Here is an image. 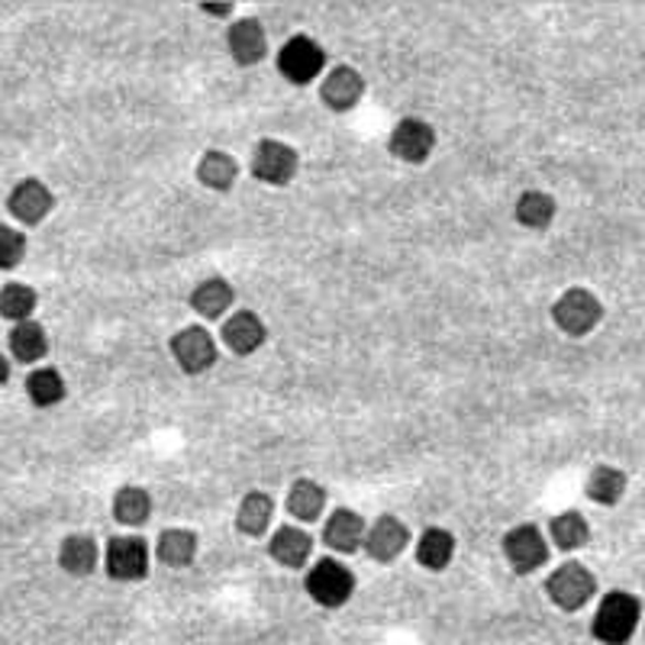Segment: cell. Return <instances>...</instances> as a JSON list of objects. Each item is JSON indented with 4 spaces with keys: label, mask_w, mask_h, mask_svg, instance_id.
Masks as SVG:
<instances>
[{
    "label": "cell",
    "mask_w": 645,
    "mask_h": 645,
    "mask_svg": "<svg viewBox=\"0 0 645 645\" xmlns=\"http://www.w3.org/2000/svg\"><path fill=\"white\" fill-rule=\"evenodd\" d=\"M643 620V600L630 591H610L600 600L591 633L600 645H626Z\"/></svg>",
    "instance_id": "cell-1"
},
{
    "label": "cell",
    "mask_w": 645,
    "mask_h": 645,
    "mask_svg": "<svg viewBox=\"0 0 645 645\" xmlns=\"http://www.w3.org/2000/svg\"><path fill=\"white\" fill-rule=\"evenodd\" d=\"M303 588H307V594H310L313 603H320L326 610H336V607H346L352 594H355V575L336 558H320L307 571Z\"/></svg>",
    "instance_id": "cell-2"
},
{
    "label": "cell",
    "mask_w": 645,
    "mask_h": 645,
    "mask_svg": "<svg viewBox=\"0 0 645 645\" xmlns=\"http://www.w3.org/2000/svg\"><path fill=\"white\" fill-rule=\"evenodd\" d=\"M546 594L558 610L575 613V610H581L597 594L594 571L588 565H581V561H565V565H558L548 575Z\"/></svg>",
    "instance_id": "cell-3"
},
{
    "label": "cell",
    "mask_w": 645,
    "mask_h": 645,
    "mask_svg": "<svg viewBox=\"0 0 645 645\" xmlns=\"http://www.w3.org/2000/svg\"><path fill=\"white\" fill-rule=\"evenodd\" d=\"M300 158L294 146L281 143V140H262L255 152H252V162H248V171L255 181L262 185H271V188H285L294 181L298 175Z\"/></svg>",
    "instance_id": "cell-4"
},
{
    "label": "cell",
    "mask_w": 645,
    "mask_h": 645,
    "mask_svg": "<svg viewBox=\"0 0 645 645\" xmlns=\"http://www.w3.org/2000/svg\"><path fill=\"white\" fill-rule=\"evenodd\" d=\"M603 316V303L588 288H571L552 303V320L568 336H588Z\"/></svg>",
    "instance_id": "cell-5"
},
{
    "label": "cell",
    "mask_w": 645,
    "mask_h": 645,
    "mask_svg": "<svg viewBox=\"0 0 645 645\" xmlns=\"http://www.w3.org/2000/svg\"><path fill=\"white\" fill-rule=\"evenodd\" d=\"M103 568L113 581H143L149 575V543L143 536H113L103 552Z\"/></svg>",
    "instance_id": "cell-6"
},
{
    "label": "cell",
    "mask_w": 645,
    "mask_h": 645,
    "mask_svg": "<svg viewBox=\"0 0 645 645\" xmlns=\"http://www.w3.org/2000/svg\"><path fill=\"white\" fill-rule=\"evenodd\" d=\"M326 65V52L316 40L310 36H291L281 49H278V71L285 75V81L291 85H310L320 78Z\"/></svg>",
    "instance_id": "cell-7"
},
{
    "label": "cell",
    "mask_w": 645,
    "mask_h": 645,
    "mask_svg": "<svg viewBox=\"0 0 645 645\" xmlns=\"http://www.w3.org/2000/svg\"><path fill=\"white\" fill-rule=\"evenodd\" d=\"M503 558L510 561V568L516 575H533L546 565L548 546L546 536L540 533V526L533 523H520L503 536Z\"/></svg>",
    "instance_id": "cell-8"
},
{
    "label": "cell",
    "mask_w": 645,
    "mask_h": 645,
    "mask_svg": "<svg viewBox=\"0 0 645 645\" xmlns=\"http://www.w3.org/2000/svg\"><path fill=\"white\" fill-rule=\"evenodd\" d=\"M171 358L185 375H203L216 365V343L203 326H185L171 336Z\"/></svg>",
    "instance_id": "cell-9"
},
{
    "label": "cell",
    "mask_w": 645,
    "mask_h": 645,
    "mask_svg": "<svg viewBox=\"0 0 645 645\" xmlns=\"http://www.w3.org/2000/svg\"><path fill=\"white\" fill-rule=\"evenodd\" d=\"M388 149H391L394 158L407 162V165H420V162H426L433 155V149H436V130L426 120L407 116V120H400L398 126L391 130Z\"/></svg>",
    "instance_id": "cell-10"
},
{
    "label": "cell",
    "mask_w": 645,
    "mask_h": 645,
    "mask_svg": "<svg viewBox=\"0 0 645 645\" xmlns=\"http://www.w3.org/2000/svg\"><path fill=\"white\" fill-rule=\"evenodd\" d=\"M55 207V194L49 191V185H43L40 178H23L10 198H7V210L13 213V220L26 223V226H36L43 223Z\"/></svg>",
    "instance_id": "cell-11"
},
{
    "label": "cell",
    "mask_w": 645,
    "mask_h": 645,
    "mask_svg": "<svg viewBox=\"0 0 645 645\" xmlns=\"http://www.w3.org/2000/svg\"><path fill=\"white\" fill-rule=\"evenodd\" d=\"M407 546H410V530H407V523L398 520V516H391V513H385V516H378V520L368 526L365 546L362 548H365L368 558L388 565V561H394Z\"/></svg>",
    "instance_id": "cell-12"
},
{
    "label": "cell",
    "mask_w": 645,
    "mask_h": 645,
    "mask_svg": "<svg viewBox=\"0 0 645 645\" xmlns=\"http://www.w3.org/2000/svg\"><path fill=\"white\" fill-rule=\"evenodd\" d=\"M365 533H368L365 516L358 510H348V507L333 510L323 523V543L340 555H352V552L365 546Z\"/></svg>",
    "instance_id": "cell-13"
},
{
    "label": "cell",
    "mask_w": 645,
    "mask_h": 645,
    "mask_svg": "<svg viewBox=\"0 0 645 645\" xmlns=\"http://www.w3.org/2000/svg\"><path fill=\"white\" fill-rule=\"evenodd\" d=\"M226 46H230V55L236 65L243 68H252L258 65L265 55H268V36H265V26L255 20V16H243L230 26L226 33Z\"/></svg>",
    "instance_id": "cell-14"
},
{
    "label": "cell",
    "mask_w": 645,
    "mask_h": 645,
    "mask_svg": "<svg viewBox=\"0 0 645 645\" xmlns=\"http://www.w3.org/2000/svg\"><path fill=\"white\" fill-rule=\"evenodd\" d=\"M365 94V78L355 71V68H348V65H336L326 78H323V85H320V100L330 107V110H336V113H346L352 110L358 100Z\"/></svg>",
    "instance_id": "cell-15"
},
{
    "label": "cell",
    "mask_w": 645,
    "mask_h": 645,
    "mask_svg": "<svg viewBox=\"0 0 645 645\" xmlns=\"http://www.w3.org/2000/svg\"><path fill=\"white\" fill-rule=\"evenodd\" d=\"M265 336H268V330H265V323L255 310H240L223 323V343L236 355H252L265 343Z\"/></svg>",
    "instance_id": "cell-16"
},
{
    "label": "cell",
    "mask_w": 645,
    "mask_h": 645,
    "mask_svg": "<svg viewBox=\"0 0 645 645\" xmlns=\"http://www.w3.org/2000/svg\"><path fill=\"white\" fill-rule=\"evenodd\" d=\"M98 558V543H94V536H88V533H71V536H65L62 546H58V565H62V571L71 575V578H88V575H94Z\"/></svg>",
    "instance_id": "cell-17"
},
{
    "label": "cell",
    "mask_w": 645,
    "mask_h": 645,
    "mask_svg": "<svg viewBox=\"0 0 645 645\" xmlns=\"http://www.w3.org/2000/svg\"><path fill=\"white\" fill-rule=\"evenodd\" d=\"M268 555L285 565V568H303L313 555V540L307 530H298V526H281L271 543H268Z\"/></svg>",
    "instance_id": "cell-18"
},
{
    "label": "cell",
    "mask_w": 645,
    "mask_h": 645,
    "mask_svg": "<svg viewBox=\"0 0 645 645\" xmlns=\"http://www.w3.org/2000/svg\"><path fill=\"white\" fill-rule=\"evenodd\" d=\"M236 178H240V165H236V158H233L230 152L210 149L200 155L198 181L203 185V188L226 194V191L236 185Z\"/></svg>",
    "instance_id": "cell-19"
},
{
    "label": "cell",
    "mask_w": 645,
    "mask_h": 645,
    "mask_svg": "<svg viewBox=\"0 0 645 645\" xmlns=\"http://www.w3.org/2000/svg\"><path fill=\"white\" fill-rule=\"evenodd\" d=\"M236 300V291L226 278H203L198 288L191 291V307L203 320H220Z\"/></svg>",
    "instance_id": "cell-20"
},
{
    "label": "cell",
    "mask_w": 645,
    "mask_h": 645,
    "mask_svg": "<svg viewBox=\"0 0 645 645\" xmlns=\"http://www.w3.org/2000/svg\"><path fill=\"white\" fill-rule=\"evenodd\" d=\"M271 516H275V500L265 494V491H248L240 500V510H236V530L243 536H262L268 526H271Z\"/></svg>",
    "instance_id": "cell-21"
},
{
    "label": "cell",
    "mask_w": 645,
    "mask_h": 645,
    "mask_svg": "<svg viewBox=\"0 0 645 645\" xmlns=\"http://www.w3.org/2000/svg\"><path fill=\"white\" fill-rule=\"evenodd\" d=\"M455 555V536L443 526H430L416 543V561L426 571H446Z\"/></svg>",
    "instance_id": "cell-22"
},
{
    "label": "cell",
    "mask_w": 645,
    "mask_h": 645,
    "mask_svg": "<svg viewBox=\"0 0 645 645\" xmlns=\"http://www.w3.org/2000/svg\"><path fill=\"white\" fill-rule=\"evenodd\" d=\"M548 536H552L555 548H561V552H578V548H585L591 543V526H588V520H585L578 510H565V513L552 516Z\"/></svg>",
    "instance_id": "cell-23"
},
{
    "label": "cell",
    "mask_w": 645,
    "mask_h": 645,
    "mask_svg": "<svg viewBox=\"0 0 645 645\" xmlns=\"http://www.w3.org/2000/svg\"><path fill=\"white\" fill-rule=\"evenodd\" d=\"M49 352V336L40 323L26 320V323H16L10 330V355L20 362V365H33L40 362L43 355Z\"/></svg>",
    "instance_id": "cell-24"
},
{
    "label": "cell",
    "mask_w": 645,
    "mask_h": 645,
    "mask_svg": "<svg viewBox=\"0 0 645 645\" xmlns=\"http://www.w3.org/2000/svg\"><path fill=\"white\" fill-rule=\"evenodd\" d=\"M155 555L168 568H188L198 555V536L191 530H165L155 543Z\"/></svg>",
    "instance_id": "cell-25"
},
{
    "label": "cell",
    "mask_w": 645,
    "mask_h": 645,
    "mask_svg": "<svg viewBox=\"0 0 645 645\" xmlns=\"http://www.w3.org/2000/svg\"><path fill=\"white\" fill-rule=\"evenodd\" d=\"M323 507H326V488H320L310 478H300V481L291 485V491H288V513L298 516L300 523L320 520L323 516Z\"/></svg>",
    "instance_id": "cell-26"
},
{
    "label": "cell",
    "mask_w": 645,
    "mask_h": 645,
    "mask_svg": "<svg viewBox=\"0 0 645 645\" xmlns=\"http://www.w3.org/2000/svg\"><path fill=\"white\" fill-rule=\"evenodd\" d=\"M626 485H630L626 471H620L613 465H597L588 475V497L600 507H616L626 494Z\"/></svg>",
    "instance_id": "cell-27"
},
{
    "label": "cell",
    "mask_w": 645,
    "mask_h": 645,
    "mask_svg": "<svg viewBox=\"0 0 645 645\" xmlns=\"http://www.w3.org/2000/svg\"><path fill=\"white\" fill-rule=\"evenodd\" d=\"M113 516L123 526H143L152 516V494L146 488L126 485L113 494Z\"/></svg>",
    "instance_id": "cell-28"
},
{
    "label": "cell",
    "mask_w": 645,
    "mask_h": 645,
    "mask_svg": "<svg viewBox=\"0 0 645 645\" xmlns=\"http://www.w3.org/2000/svg\"><path fill=\"white\" fill-rule=\"evenodd\" d=\"M520 226L526 230H546L548 223L555 220V200L548 198L546 191H523L516 207H513Z\"/></svg>",
    "instance_id": "cell-29"
},
{
    "label": "cell",
    "mask_w": 645,
    "mask_h": 645,
    "mask_svg": "<svg viewBox=\"0 0 645 645\" xmlns=\"http://www.w3.org/2000/svg\"><path fill=\"white\" fill-rule=\"evenodd\" d=\"M36 310V291L30 285L10 281L0 288V316L13 323H26Z\"/></svg>",
    "instance_id": "cell-30"
},
{
    "label": "cell",
    "mask_w": 645,
    "mask_h": 645,
    "mask_svg": "<svg viewBox=\"0 0 645 645\" xmlns=\"http://www.w3.org/2000/svg\"><path fill=\"white\" fill-rule=\"evenodd\" d=\"M26 398L36 407H55L65 398V381L55 368H36L26 375Z\"/></svg>",
    "instance_id": "cell-31"
},
{
    "label": "cell",
    "mask_w": 645,
    "mask_h": 645,
    "mask_svg": "<svg viewBox=\"0 0 645 645\" xmlns=\"http://www.w3.org/2000/svg\"><path fill=\"white\" fill-rule=\"evenodd\" d=\"M26 258V236L0 223V271H13Z\"/></svg>",
    "instance_id": "cell-32"
},
{
    "label": "cell",
    "mask_w": 645,
    "mask_h": 645,
    "mask_svg": "<svg viewBox=\"0 0 645 645\" xmlns=\"http://www.w3.org/2000/svg\"><path fill=\"white\" fill-rule=\"evenodd\" d=\"M210 16H226L233 10V3H200Z\"/></svg>",
    "instance_id": "cell-33"
},
{
    "label": "cell",
    "mask_w": 645,
    "mask_h": 645,
    "mask_svg": "<svg viewBox=\"0 0 645 645\" xmlns=\"http://www.w3.org/2000/svg\"><path fill=\"white\" fill-rule=\"evenodd\" d=\"M7 381H10V362H7V358L0 355V388H3Z\"/></svg>",
    "instance_id": "cell-34"
}]
</instances>
